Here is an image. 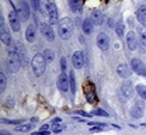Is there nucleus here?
Instances as JSON below:
<instances>
[{"label":"nucleus","instance_id":"1","mask_svg":"<svg viewBox=\"0 0 146 135\" xmlns=\"http://www.w3.org/2000/svg\"><path fill=\"white\" fill-rule=\"evenodd\" d=\"M73 30H74V25H73V21L69 17H65V19L59 20L58 23V34L62 39H69L73 35Z\"/></svg>","mask_w":146,"mask_h":135},{"label":"nucleus","instance_id":"2","mask_svg":"<svg viewBox=\"0 0 146 135\" xmlns=\"http://www.w3.org/2000/svg\"><path fill=\"white\" fill-rule=\"evenodd\" d=\"M21 63H23V59H21L17 48L14 45V48H11L10 52H9V55H7L6 65H7V68H9L10 72H17L18 69H20V66H21Z\"/></svg>","mask_w":146,"mask_h":135},{"label":"nucleus","instance_id":"3","mask_svg":"<svg viewBox=\"0 0 146 135\" xmlns=\"http://www.w3.org/2000/svg\"><path fill=\"white\" fill-rule=\"evenodd\" d=\"M31 66H33L35 76H41L45 72V68H46V59L44 57V54H36L31 61Z\"/></svg>","mask_w":146,"mask_h":135},{"label":"nucleus","instance_id":"4","mask_svg":"<svg viewBox=\"0 0 146 135\" xmlns=\"http://www.w3.org/2000/svg\"><path fill=\"white\" fill-rule=\"evenodd\" d=\"M131 68H132V70H133L135 73H138V75H141V76H146V66L141 59H138V58L132 59V61H131Z\"/></svg>","mask_w":146,"mask_h":135},{"label":"nucleus","instance_id":"5","mask_svg":"<svg viewBox=\"0 0 146 135\" xmlns=\"http://www.w3.org/2000/svg\"><path fill=\"white\" fill-rule=\"evenodd\" d=\"M39 31L48 41H54L55 39V33L52 30V25L49 23H41L39 24Z\"/></svg>","mask_w":146,"mask_h":135},{"label":"nucleus","instance_id":"6","mask_svg":"<svg viewBox=\"0 0 146 135\" xmlns=\"http://www.w3.org/2000/svg\"><path fill=\"white\" fill-rule=\"evenodd\" d=\"M72 63L76 69H82L86 63V58H84V54L82 51H76L72 57Z\"/></svg>","mask_w":146,"mask_h":135},{"label":"nucleus","instance_id":"7","mask_svg":"<svg viewBox=\"0 0 146 135\" xmlns=\"http://www.w3.org/2000/svg\"><path fill=\"white\" fill-rule=\"evenodd\" d=\"M9 23H10V27L14 33H18L20 28H21V23H20V17L16 11H10L9 14Z\"/></svg>","mask_w":146,"mask_h":135},{"label":"nucleus","instance_id":"8","mask_svg":"<svg viewBox=\"0 0 146 135\" xmlns=\"http://www.w3.org/2000/svg\"><path fill=\"white\" fill-rule=\"evenodd\" d=\"M69 86H70L69 76H66V73L62 72L60 76L58 77V89H59L60 92H68V90H69Z\"/></svg>","mask_w":146,"mask_h":135},{"label":"nucleus","instance_id":"9","mask_svg":"<svg viewBox=\"0 0 146 135\" xmlns=\"http://www.w3.org/2000/svg\"><path fill=\"white\" fill-rule=\"evenodd\" d=\"M48 20H49V24L51 25H55L59 23V19H58V9L54 3H49V9H48Z\"/></svg>","mask_w":146,"mask_h":135},{"label":"nucleus","instance_id":"10","mask_svg":"<svg viewBox=\"0 0 146 135\" xmlns=\"http://www.w3.org/2000/svg\"><path fill=\"white\" fill-rule=\"evenodd\" d=\"M0 23H1V24H0V37H1V42H3L4 45H10L11 39H10V34H9L6 25H4V19H3V17L0 19Z\"/></svg>","mask_w":146,"mask_h":135},{"label":"nucleus","instance_id":"11","mask_svg":"<svg viewBox=\"0 0 146 135\" xmlns=\"http://www.w3.org/2000/svg\"><path fill=\"white\" fill-rule=\"evenodd\" d=\"M97 45H98V48H100L101 51H107L110 47L108 35L104 34V33H100V34L97 35Z\"/></svg>","mask_w":146,"mask_h":135},{"label":"nucleus","instance_id":"12","mask_svg":"<svg viewBox=\"0 0 146 135\" xmlns=\"http://www.w3.org/2000/svg\"><path fill=\"white\" fill-rule=\"evenodd\" d=\"M127 45H128V49L129 51H135L138 48V38H136L135 33L129 31L127 34Z\"/></svg>","mask_w":146,"mask_h":135},{"label":"nucleus","instance_id":"13","mask_svg":"<svg viewBox=\"0 0 146 135\" xmlns=\"http://www.w3.org/2000/svg\"><path fill=\"white\" fill-rule=\"evenodd\" d=\"M84 94L89 103H94L96 101V90H94V84L93 83H87V86L84 87Z\"/></svg>","mask_w":146,"mask_h":135},{"label":"nucleus","instance_id":"14","mask_svg":"<svg viewBox=\"0 0 146 135\" xmlns=\"http://www.w3.org/2000/svg\"><path fill=\"white\" fill-rule=\"evenodd\" d=\"M36 38V27L35 24H30L25 30V39L28 42H34Z\"/></svg>","mask_w":146,"mask_h":135},{"label":"nucleus","instance_id":"15","mask_svg":"<svg viewBox=\"0 0 146 135\" xmlns=\"http://www.w3.org/2000/svg\"><path fill=\"white\" fill-rule=\"evenodd\" d=\"M20 14H21V20H24V21H27V20L30 19V16H31V13H30V7H28V3L24 1V0L20 3Z\"/></svg>","mask_w":146,"mask_h":135},{"label":"nucleus","instance_id":"16","mask_svg":"<svg viewBox=\"0 0 146 135\" xmlns=\"http://www.w3.org/2000/svg\"><path fill=\"white\" fill-rule=\"evenodd\" d=\"M133 87H132V84H131V82H127L125 84H122V87H121V94L124 98H131V97L133 96Z\"/></svg>","mask_w":146,"mask_h":135},{"label":"nucleus","instance_id":"17","mask_svg":"<svg viewBox=\"0 0 146 135\" xmlns=\"http://www.w3.org/2000/svg\"><path fill=\"white\" fill-rule=\"evenodd\" d=\"M82 30L86 35H90L93 34V30H94V23L91 19H84L83 20V24H82Z\"/></svg>","mask_w":146,"mask_h":135},{"label":"nucleus","instance_id":"18","mask_svg":"<svg viewBox=\"0 0 146 135\" xmlns=\"http://www.w3.org/2000/svg\"><path fill=\"white\" fill-rule=\"evenodd\" d=\"M69 7L74 13H82V10H83V1L82 0H69Z\"/></svg>","mask_w":146,"mask_h":135},{"label":"nucleus","instance_id":"19","mask_svg":"<svg viewBox=\"0 0 146 135\" xmlns=\"http://www.w3.org/2000/svg\"><path fill=\"white\" fill-rule=\"evenodd\" d=\"M131 116L133 117V118H141V117L143 116V107L141 106V103H136V104L132 107Z\"/></svg>","mask_w":146,"mask_h":135},{"label":"nucleus","instance_id":"20","mask_svg":"<svg viewBox=\"0 0 146 135\" xmlns=\"http://www.w3.org/2000/svg\"><path fill=\"white\" fill-rule=\"evenodd\" d=\"M117 73H118V76L121 77H129L131 75V70H129V68H128L127 65H124V63H121V65H118L117 66Z\"/></svg>","mask_w":146,"mask_h":135},{"label":"nucleus","instance_id":"21","mask_svg":"<svg viewBox=\"0 0 146 135\" xmlns=\"http://www.w3.org/2000/svg\"><path fill=\"white\" fill-rule=\"evenodd\" d=\"M136 19L141 24H145L146 25V6H141L136 11Z\"/></svg>","mask_w":146,"mask_h":135},{"label":"nucleus","instance_id":"22","mask_svg":"<svg viewBox=\"0 0 146 135\" xmlns=\"http://www.w3.org/2000/svg\"><path fill=\"white\" fill-rule=\"evenodd\" d=\"M91 20H93V23H94L96 25H101V24H103V14H101V11H100V10H93Z\"/></svg>","mask_w":146,"mask_h":135},{"label":"nucleus","instance_id":"23","mask_svg":"<svg viewBox=\"0 0 146 135\" xmlns=\"http://www.w3.org/2000/svg\"><path fill=\"white\" fill-rule=\"evenodd\" d=\"M48 9H49V1H48V0H41L39 13L44 14V16H48Z\"/></svg>","mask_w":146,"mask_h":135},{"label":"nucleus","instance_id":"24","mask_svg":"<svg viewBox=\"0 0 146 135\" xmlns=\"http://www.w3.org/2000/svg\"><path fill=\"white\" fill-rule=\"evenodd\" d=\"M139 38H141V44L146 45V25L141 24L139 25Z\"/></svg>","mask_w":146,"mask_h":135},{"label":"nucleus","instance_id":"25","mask_svg":"<svg viewBox=\"0 0 146 135\" xmlns=\"http://www.w3.org/2000/svg\"><path fill=\"white\" fill-rule=\"evenodd\" d=\"M136 93L141 96V98H143V100H146V86H143V84H139V86H136Z\"/></svg>","mask_w":146,"mask_h":135},{"label":"nucleus","instance_id":"26","mask_svg":"<svg viewBox=\"0 0 146 135\" xmlns=\"http://www.w3.org/2000/svg\"><path fill=\"white\" fill-rule=\"evenodd\" d=\"M6 84H7L6 75H4V72H1V73H0V92H1V93L6 90Z\"/></svg>","mask_w":146,"mask_h":135},{"label":"nucleus","instance_id":"27","mask_svg":"<svg viewBox=\"0 0 146 135\" xmlns=\"http://www.w3.org/2000/svg\"><path fill=\"white\" fill-rule=\"evenodd\" d=\"M31 128H33V124H23V125H17V127H16V131L25 132V131H30Z\"/></svg>","mask_w":146,"mask_h":135},{"label":"nucleus","instance_id":"28","mask_svg":"<svg viewBox=\"0 0 146 135\" xmlns=\"http://www.w3.org/2000/svg\"><path fill=\"white\" fill-rule=\"evenodd\" d=\"M44 57L46 59V62H52L55 59V54L54 51H51V49H45V52H44Z\"/></svg>","mask_w":146,"mask_h":135},{"label":"nucleus","instance_id":"29","mask_svg":"<svg viewBox=\"0 0 146 135\" xmlns=\"http://www.w3.org/2000/svg\"><path fill=\"white\" fill-rule=\"evenodd\" d=\"M115 33H117V35H118V37L124 35V24L118 23V24L115 25Z\"/></svg>","mask_w":146,"mask_h":135},{"label":"nucleus","instance_id":"30","mask_svg":"<svg viewBox=\"0 0 146 135\" xmlns=\"http://www.w3.org/2000/svg\"><path fill=\"white\" fill-rule=\"evenodd\" d=\"M93 116H103V117H108V113H106L104 110H101V108H97V110H94L93 113H91Z\"/></svg>","mask_w":146,"mask_h":135},{"label":"nucleus","instance_id":"31","mask_svg":"<svg viewBox=\"0 0 146 135\" xmlns=\"http://www.w3.org/2000/svg\"><path fill=\"white\" fill-rule=\"evenodd\" d=\"M69 83H70V90L74 92V87H76V82H74V75H73V72L69 75Z\"/></svg>","mask_w":146,"mask_h":135},{"label":"nucleus","instance_id":"32","mask_svg":"<svg viewBox=\"0 0 146 135\" xmlns=\"http://www.w3.org/2000/svg\"><path fill=\"white\" fill-rule=\"evenodd\" d=\"M62 130H63V125H62V124L54 122V125H52V131H54V132H60Z\"/></svg>","mask_w":146,"mask_h":135},{"label":"nucleus","instance_id":"33","mask_svg":"<svg viewBox=\"0 0 146 135\" xmlns=\"http://www.w3.org/2000/svg\"><path fill=\"white\" fill-rule=\"evenodd\" d=\"M39 6H41V0H33V7L38 13H39Z\"/></svg>","mask_w":146,"mask_h":135},{"label":"nucleus","instance_id":"34","mask_svg":"<svg viewBox=\"0 0 146 135\" xmlns=\"http://www.w3.org/2000/svg\"><path fill=\"white\" fill-rule=\"evenodd\" d=\"M103 130H104V128L100 127V125H93V127H90L91 132H100V131H103Z\"/></svg>","mask_w":146,"mask_h":135},{"label":"nucleus","instance_id":"35","mask_svg":"<svg viewBox=\"0 0 146 135\" xmlns=\"http://www.w3.org/2000/svg\"><path fill=\"white\" fill-rule=\"evenodd\" d=\"M1 122H4V124H21V121H14V120H1Z\"/></svg>","mask_w":146,"mask_h":135},{"label":"nucleus","instance_id":"36","mask_svg":"<svg viewBox=\"0 0 146 135\" xmlns=\"http://www.w3.org/2000/svg\"><path fill=\"white\" fill-rule=\"evenodd\" d=\"M60 69H62V72H65V70H66V59L65 58L60 59Z\"/></svg>","mask_w":146,"mask_h":135},{"label":"nucleus","instance_id":"37","mask_svg":"<svg viewBox=\"0 0 146 135\" xmlns=\"http://www.w3.org/2000/svg\"><path fill=\"white\" fill-rule=\"evenodd\" d=\"M33 135H51V132H49V131H42V130H39V131L34 132Z\"/></svg>","mask_w":146,"mask_h":135},{"label":"nucleus","instance_id":"38","mask_svg":"<svg viewBox=\"0 0 146 135\" xmlns=\"http://www.w3.org/2000/svg\"><path fill=\"white\" fill-rule=\"evenodd\" d=\"M77 114H79V116H83V117H91L93 116L91 113H84V111H77Z\"/></svg>","mask_w":146,"mask_h":135},{"label":"nucleus","instance_id":"39","mask_svg":"<svg viewBox=\"0 0 146 135\" xmlns=\"http://www.w3.org/2000/svg\"><path fill=\"white\" fill-rule=\"evenodd\" d=\"M48 128H49V124H44V125L41 127V130H42V131H48Z\"/></svg>","mask_w":146,"mask_h":135},{"label":"nucleus","instance_id":"40","mask_svg":"<svg viewBox=\"0 0 146 135\" xmlns=\"http://www.w3.org/2000/svg\"><path fill=\"white\" fill-rule=\"evenodd\" d=\"M108 24H110V25H111V27L114 25V23H112V19H110V20H108Z\"/></svg>","mask_w":146,"mask_h":135},{"label":"nucleus","instance_id":"41","mask_svg":"<svg viewBox=\"0 0 146 135\" xmlns=\"http://www.w3.org/2000/svg\"><path fill=\"white\" fill-rule=\"evenodd\" d=\"M1 135H10V132H7V131H1Z\"/></svg>","mask_w":146,"mask_h":135}]
</instances>
